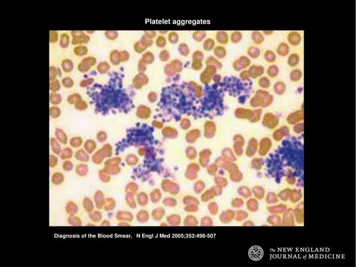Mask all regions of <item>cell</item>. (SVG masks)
Returning <instances> with one entry per match:
<instances>
[{
	"label": "cell",
	"instance_id": "obj_1",
	"mask_svg": "<svg viewBox=\"0 0 356 267\" xmlns=\"http://www.w3.org/2000/svg\"><path fill=\"white\" fill-rule=\"evenodd\" d=\"M71 34L73 37L72 42L73 45L87 43L90 40L89 36L84 34L82 31H73Z\"/></svg>",
	"mask_w": 356,
	"mask_h": 267
},
{
	"label": "cell",
	"instance_id": "obj_2",
	"mask_svg": "<svg viewBox=\"0 0 356 267\" xmlns=\"http://www.w3.org/2000/svg\"><path fill=\"white\" fill-rule=\"evenodd\" d=\"M96 59L93 57H88L85 58L82 61L78 67V70L82 72H85L89 70L92 67L95 65Z\"/></svg>",
	"mask_w": 356,
	"mask_h": 267
},
{
	"label": "cell",
	"instance_id": "obj_3",
	"mask_svg": "<svg viewBox=\"0 0 356 267\" xmlns=\"http://www.w3.org/2000/svg\"><path fill=\"white\" fill-rule=\"evenodd\" d=\"M249 256L251 259L257 261L261 259L263 255V251L259 246L252 247L249 251Z\"/></svg>",
	"mask_w": 356,
	"mask_h": 267
},
{
	"label": "cell",
	"instance_id": "obj_4",
	"mask_svg": "<svg viewBox=\"0 0 356 267\" xmlns=\"http://www.w3.org/2000/svg\"><path fill=\"white\" fill-rule=\"evenodd\" d=\"M55 135L57 139L62 144H66L67 141V138L66 134L64 132L60 129H57L55 132Z\"/></svg>",
	"mask_w": 356,
	"mask_h": 267
},
{
	"label": "cell",
	"instance_id": "obj_5",
	"mask_svg": "<svg viewBox=\"0 0 356 267\" xmlns=\"http://www.w3.org/2000/svg\"><path fill=\"white\" fill-rule=\"evenodd\" d=\"M110 60L113 65H117L119 64L121 61L120 53H119L116 50L112 51L110 56Z\"/></svg>",
	"mask_w": 356,
	"mask_h": 267
},
{
	"label": "cell",
	"instance_id": "obj_6",
	"mask_svg": "<svg viewBox=\"0 0 356 267\" xmlns=\"http://www.w3.org/2000/svg\"><path fill=\"white\" fill-rule=\"evenodd\" d=\"M61 66L63 70L65 72H70L73 68V63L71 61L68 59H64V61H62Z\"/></svg>",
	"mask_w": 356,
	"mask_h": 267
},
{
	"label": "cell",
	"instance_id": "obj_7",
	"mask_svg": "<svg viewBox=\"0 0 356 267\" xmlns=\"http://www.w3.org/2000/svg\"><path fill=\"white\" fill-rule=\"evenodd\" d=\"M69 43V37L66 33L61 34L60 37V45L63 48H65Z\"/></svg>",
	"mask_w": 356,
	"mask_h": 267
},
{
	"label": "cell",
	"instance_id": "obj_8",
	"mask_svg": "<svg viewBox=\"0 0 356 267\" xmlns=\"http://www.w3.org/2000/svg\"><path fill=\"white\" fill-rule=\"evenodd\" d=\"M87 51H88V49L87 47L85 46H82V45L77 46L75 47L74 49V53L76 55H79V56L85 55L87 53Z\"/></svg>",
	"mask_w": 356,
	"mask_h": 267
},
{
	"label": "cell",
	"instance_id": "obj_9",
	"mask_svg": "<svg viewBox=\"0 0 356 267\" xmlns=\"http://www.w3.org/2000/svg\"><path fill=\"white\" fill-rule=\"evenodd\" d=\"M50 101L53 104H58L61 102V98L59 94L54 92L52 93L50 95Z\"/></svg>",
	"mask_w": 356,
	"mask_h": 267
},
{
	"label": "cell",
	"instance_id": "obj_10",
	"mask_svg": "<svg viewBox=\"0 0 356 267\" xmlns=\"http://www.w3.org/2000/svg\"><path fill=\"white\" fill-rule=\"evenodd\" d=\"M51 144L53 151L57 154H59L60 152V145L55 138H52L51 139Z\"/></svg>",
	"mask_w": 356,
	"mask_h": 267
},
{
	"label": "cell",
	"instance_id": "obj_11",
	"mask_svg": "<svg viewBox=\"0 0 356 267\" xmlns=\"http://www.w3.org/2000/svg\"><path fill=\"white\" fill-rule=\"evenodd\" d=\"M109 65L106 62L100 63L98 66V70L101 73H105L109 69Z\"/></svg>",
	"mask_w": 356,
	"mask_h": 267
},
{
	"label": "cell",
	"instance_id": "obj_12",
	"mask_svg": "<svg viewBox=\"0 0 356 267\" xmlns=\"http://www.w3.org/2000/svg\"><path fill=\"white\" fill-rule=\"evenodd\" d=\"M81 100V98L78 94H73L70 95L67 99L68 102L70 104H75L76 102Z\"/></svg>",
	"mask_w": 356,
	"mask_h": 267
},
{
	"label": "cell",
	"instance_id": "obj_13",
	"mask_svg": "<svg viewBox=\"0 0 356 267\" xmlns=\"http://www.w3.org/2000/svg\"><path fill=\"white\" fill-rule=\"evenodd\" d=\"M82 140L80 137H73L70 141V144L73 148H77L82 144Z\"/></svg>",
	"mask_w": 356,
	"mask_h": 267
},
{
	"label": "cell",
	"instance_id": "obj_14",
	"mask_svg": "<svg viewBox=\"0 0 356 267\" xmlns=\"http://www.w3.org/2000/svg\"><path fill=\"white\" fill-rule=\"evenodd\" d=\"M50 113L51 116L53 118H57L60 115V109L57 106H53L50 108Z\"/></svg>",
	"mask_w": 356,
	"mask_h": 267
},
{
	"label": "cell",
	"instance_id": "obj_15",
	"mask_svg": "<svg viewBox=\"0 0 356 267\" xmlns=\"http://www.w3.org/2000/svg\"><path fill=\"white\" fill-rule=\"evenodd\" d=\"M143 58V60L145 63H148V64L151 63L154 61V56L153 55V53L149 52L144 54Z\"/></svg>",
	"mask_w": 356,
	"mask_h": 267
},
{
	"label": "cell",
	"instance_id": "obj_16",
	"mask_svg": "<svg viewBox=\"0 0 356 267\" xmlns=\"http://www.w3.org/2000/svg\"><path fill=\"white\" fill-rule=\"evenodd\" d=\"M147 47V46L145 45V44H143L142 42H137L134 45V49H135L136 51L138 53H141L142 51H143Z\"/></svg>",
	"mask_w": 356,
	"mask_h": 267
},
{
	"label": "cell",
	"instance_id": "obj_17",
	"mask_svg": "<svg viewBox=\"0 0 356 267\" xmlns=\"http://www.w3.org/2000/svg\"><path fill=\"white\" fill-rule=\"evenodd\" d=\"M50 88L51 91L54 92L59 91V89H60V84L59 83V81L56 79L52 82L50 83Z\"/></svg>",
	"mask_w": 356,
	"mask_h": 267
},
{
	"label": "cell",
	"instance_id": "obj_18",
	"mask_svg": "<svg viewBox=\"0 0 356 267\" xmlns=\"http://www.w3.org/2000/svg\"><path fill=\"white\" fill-rule=\"evenodd\" d=\"M62 83L63 85L65 87L68 88L72 87L74 84L73 80L69 77L64 78L62 80Z\"/></svg>",
	"mask_w": 356,
	"mask_h": 267
},
{
	"label": "cell",
	"instance_id": "obj_19",
	"mask_svg": "<svg viewBox=\"0 0 356 267\" xmlns=\"http://www.w3.org/2000/svg\"><path fill=\"white\" fill-rule=\"evenodd\" d=\"M75 107L78 110H84L87 108V104L85 102H83L81 100H79V102H76L75 104Z\"/></svg>",
	"mask_w": 356,
	"mask_h": 267
},
{
	"label": "cell",
	"instance_id": "obj_20",
	"mask_svg": "<svg viewBox=\"0 0 356 267\" xmlns=\"http://www.w3.org/2000/svg\"><path fill=\"white\" fill-rule=\"evenodd\" d=\"M58 40V34L57 31H50V41L51 43H55Z\"/></svg>",
	"mask_w": 356,
	"mask_h": 267
},
{
	"label": "cell",
	"instance_id": "obj_21",
	"mask_svg": "<svg viewBox=\"0 0 356 267\" xmlns=\"http://www.w3.org/2000/svg\"><path fill=\"white\" fill-rule=\"evenodd\" d=\"M106 36L108 39L114 40L117 38V33L115 31H106Z\"/></svg>",
	"mask_w": 356,
	"mask_h": 267
},
{
	"label": "cell",
	"instance_id": "obj_22",
	"mask_svg": "<svg viewBox=\"0 0 356 267\" xmlns=\"http://www.w3.org/2000/svg\"><path fill=\"white\" fill-rule=\"evenodd\" d=\"M57 74V69L55 67H51L50 68V78L51 80H53L56 77Z\"/></svg>",
	"mask_w": 356,
	"mask_h": 267
},
{
	"label": "cell",
	"instance_id": "obj_23",
	"mask_svg": "<svg viewBox=\"0 0 356 267\" xmlns=\"http://www.w3.org/2000/svg\"><path fill=\"white\" fill-rule=\"evenodd\" d=\"M157 45L159 47H164L166 45V40L162 36H159L157 40Z\"/></svg>",
	"mask_w": 356,
	"mask_h": 267
},
{
	"label": "cell",
	"instance_id": "obj_24",
	"mask_svg": "<svg viewBox=\"0 0 356 267\" xmlns=\"http://www.w3.org/2000/svg\"><path fill=\"white\" fill-rule=\"evenodd\" d=\"M72 153V152L71 150H70L69 148H65L63 150V152H62V155L63 156H63L64 157H68V156H71Z\"/></svg>",
	"mask_w": 356,
	"mask_h": 267
},
{
	"label": "cell",
	"instance_id": "obj_25",
	"mask_svg": "<svg viewBox=\"0 0 356 267\" xmlns=\"http://www.w3.org/2000/svg\"><path fill=\"white\" fill-rule=\"evenodd\" d=\"M120 55L121 61H124L128 59L129 54L126 51H122L120 53Z\"/></svg>",
	"mask_w": 356,
	"mask_h": 267
},
{
	"label": "cell",
	"instance_id": "obj_26",
	"mask_svg": "<svg viewBox=\"0 0 356 267\" xmlns=\"http://www.w3.org/2000/svg\"><path fill=\"white\" fill-rule=\"evenodd\" d=\"M141 42H143V44H145L147 46L151 45L153 43V41L150 39L147 38L145 36H143V38H142Z\"/></svg>",
	"mask_w": 356,
	"mask_h": 267
},
{
	"label": "cell",
	"instance_id": "obj_27",
	"mask_svg": "<svg viewBox=\"0 0 356 267\" xmlns=\"http://www.w3.org/2000/svg\"><path fill=\"white\" fill-rule=\"evenodd\" d=\"M92 81H93V79H89L87 81L83 80V81L81 82V83H80V86H81V87H86L88 85H90V84L92 83Z\"/></svg>",
	"mask_w": 356,
	"mask_h": 267
},
{
	"label": "cell",
	"instance_id": "obj_28",
	"mask_svg": "<svg viewBox=\"0 0 356 267\" xmlns=\"http://www.w3.org/2000/svg\"><path fill=\"white\" fill-rule=\"evenodd\" d=\"M169 39L170 41H171L173 39V38H174V39H175L176 42H177L178 40V37L177 34H176V33L172 32L171 34H170L169 36Z\"/></svg>",
	"mask_w": 356,
	"mask_h": 267
},
{
	"label": "cell",
	"instance_id": "obj_29",
	"mask_svg": "<svg viewBox=\"0 0 356 267\" xmlns=\"http://www.w3.org/2000/svg\"><path fill=\"white\" fill-rule=\"evenodd\" d=\"M169 53L168 52H166L165 55H164V53H163V51L161 52V53H160V58L162 61H165L168 60V57H169Z\"/></svg>",
	"mask_w": 356,
	"mask_h": 267
}]
</instances>
